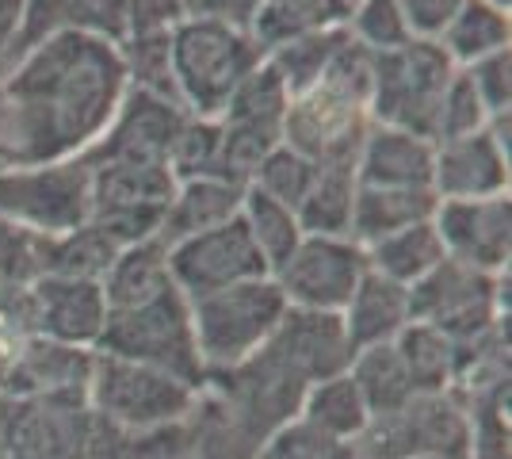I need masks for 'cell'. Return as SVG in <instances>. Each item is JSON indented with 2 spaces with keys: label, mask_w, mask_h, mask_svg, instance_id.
<instances>
[{
  "label": "cell",
  "mask_w": 512,
  "mask_h": 459,
  "mask_svg": "<svg viewBox=\"0 0 512 459\" xmlns=\"http://www.w3.org/2000/svg\"><path fill=\"white\" fill-rule=\"evenodd\" d=\"M127 88L119 46L96 35L62 31L20 50L0 85V173L81 157Z\"/></svg>",
  "instance_id": "cell-1"
},
{
  "label": "cell",
  "mask_w": 512,
  "mask_h": 459,
  "mask_svg": "<svg viewBox=\"0 0 512 459\" xmlns=\"http://www.w3.org/2000/svg\"><path fill=\"white\" fill-rule=\"evenodd\" d=\"M371 131V54L348 43L333 54L318 85L287 100L283 111V146L306 157L314 169L352 165L363 138Z\"/></svg>",
  "instance_id": "cell-2"
},
{
  "label": "cell",
  "mask_w": 512,
  "mask_h": 459,
  "mask_svg": "<svg viewBox=\"0 0 512 459\" xmlns=\"http://www.w3.org/2000/svg\"><path fill=\"white\" fill-rule=\"evenodd\" d=\"M172 81L192 119H222L237 85L264 62V50L234 20H184L169 31Z\"/></svg>",
  "instance_id": "cell-3"
},
{
  "label": "cell",
  "mask_w": 512,
  "mask_h": 459,
  "mask_svg": "<svg viewBox=\"0 0 512 459\" xmlns=\"http://www.w3.org/2000/svg\"><path fill=\"white\" fill-rule=\"evenodd\" d=\"M287 314V299L279 295L272 276L222 287L192 303L195 349L203 360V375H226L245 364L253 352L268 345Z\"/></svg>",
  "instance_id": "cell-4"
},
{
  "label": "cell",
  "mask_w": 512,
  "mask_h": 459,
  "mask_svg": "<svg viewBox=\"0 0 512 459\" xmlns=\"http://www.w3.org/2000/svg\"><path fill=\"white\" fill-rule=\"evenodd\" d=\"M96 352L169 372L192 387H203V379H207L199 349H195L192 303L176 291V284L157 291L146 303H134L127 310H107Z\"/></svg>",
  "instance_id": "cell-5"
},
{
  "label": "cell",
  "mask_w": 512,
  "mask_h": 459,
  "mask_svg": "<svg viewBox=\"0 0 512 459\" xmlns=\"http://www.w3.org/2000/svg\"><path fill=\"white\" fill-rule=\"evenodd\" d=\"M455 66L440 43H413L371 54V123L436 142V119Z\"/></svg>",
  "instance_id": "cell-6"
},
{
  "label": "cell",
  "mask_w": 512,
  "mask_h": 459,
  "mask_svg": "<svg viewBox=\"0 0 512 459\" xmlns=\"http://www.w3.org/2000/svg\"><path fill=\"white\" fill-rule=\"evenodd\" d=\"M85 398L96 421L127 429V433H146V429L184 425L195 414L199 387L169 372L146 368V364L96 352Z\"/></svg>",
  "instance_id": "cell-7"
},
{
  "label": "cell",
  "mask_w": 512,
  "mask_h": 459,
  "mask_svg": "<svg viewBox=\"0 0 512 459\" xmlns=\"http://www.w3.org/2000/svg\"><path fill=\"white\" fill-rule=\"evenodd\" d=\"M409 322L440 329L455 345L482 337L486 329L509 322V272L486 276L444 257L425 280L409 287Z\"/></svg>",
  "instance_id": "cell-8"
},
{
  "label": "cell",
  "mask_w": 512,
  "mask_h": 459,
  "mask_svg": "<svg viewBox=\"0 0 512 459\" xmlns=\"http://www.w3.org/2000/svg\"><path fill=\"white\" fill-rule=\"evenodd\" d=\"M92 433L85 394H0V459H88Z\"/></svg>",
  "instance_id": "cell-9"
},
{
  "label": "cell",
  "mask_w": 512,
  "mask_h": 459,
  "mask_svg": "<svg viewBox=\"0 0 512 459\" xmlns=\"http://www.w3.org/2000/svg\"><path fill=\"white\" fill-rule=\"evenodd\" d=\"M88 188H92V169L81 157L39 169H4L0 219L43 238H58L88 222Z\"/></svg>",
  "instance_id": "cell-10"
},
{
  "label": "cell",
  "mask_w": 512,
  "mask_h": 459,
  "mask_svg": "<svg viewBox=\"0 0 512 459\" xmlns=\"http://www.w3.org/2000/svg\"><path fill=\"white\" fill-rule=\"evenodd\" d=\"M367 272V257L352 238H306L272 272L291 310L341 314Z\"/></svg>",
  "instance_id": "cell-11"
},
{
  "label": "cell",
  "mask_w": 512,
  "mask_h": 459,
  "mask_svg": "<svg viewBox=\"0 0 512 459\" xmlns=\"http://www.w3.org/2000/svg\"><path fill=\"white\" fill-rule=\"evenodd\" d=\"M169 276L176 291L188 303H195V299L214 295L222 287L260 280L272 272H268L260 249L253 245L245 222L237 215L214 230H203V234H192V238L169 245Z\"/></svg>",
  "instance_id": "cell-12"
},
{
  "label": "cell",
  "mask_w": 512,
  "mask_h": 459,
  "mask_svg": "<svg viewBox=\"0 0 512 459\" xmlns=\"http://www.w3.org/2000/svg\"><path fill=\"white\" fill-rule=\"evenodd\" d=\"M432 226L440 234L444 257L501 276L509 272V249H512V203L509 192L490 199H448L436 203Z\"/></svg>",
  "instance_id": "cell-13"
},
{
  "label": "cell",
  "mask_w": 512,
  "mask_h": 459,
  "mask_svg": "<svg viewBox=\"0 0 512 459\" xmlns=\"http://www.w3.org/2000/svg\"><path fill=\"white\" fill-rule=\"evenodd\" d=\"M35 333L73 349H96L107 322V299L100 280L77 276H39L31 284Z\"/></svg>",
  "instance_id": "cell-14"
},
{
  "label": "cell",
  "mask_w": 512,
  "mask_h": 459,
  "mask_svg": "<svg viewBox=\"0 0 512 459\" xmlns=\"http://www.w3.org/2000/svg\"><path fill=\"white\" fill-rule=\"evenodd\" d=\"M509 192V157L497 150L486 131L470 138L436 142L432 157V196L448 199H490Z\"/></svg>",
  "instance_id": "cell-15"
},
{
  "label": "cell",
  "mask_w": 512,
  "mask_h": 459,
  "mask_svg": "<svg viewBox=\"0 0 512 459\" xmlns=\"http://www.w3.org/2000/svg\"><path fill=\"white\" fill-rule=\"evenodd\" d=\"M130 23V0H23V16L12 39V58L27 46L43 43L62 31L96 35L107 43H123Z\"/></svg>",
  "instance_id": "cell-16"
},
{
  "label": "cell",
  "mask_w": 512,
  "mask_h": 459,
  "mask_svg": "<svg viewBox=\"0 0 512 459\" xmlns=\"http://www.w3.org/2000/svg\"><path fill=\"white\" fill-rule=\"evenodd\" d=\"M432 157H436V142L371 123V131L360 146V157H356V184H367V188H432Z\"/></svg>",
  "instance_id": "cell-17"
},
{
  "label": "cell",
  "mask_w": 512,
  "mask_h": 459,
  "mask_svg": "<svg viewBox=\"0 0 512 459\" xmlns=\"http://www.w3.org/2000/svg\"><path fill=\"white\" fill-rule=\"evenodd\" d=\"M241 180L230 176H192V180H176V192L165 211V219L157 226V241L176 245V241L214 230L222 222H230L241 215V199H245Z\"/></svg>",
  "instance_id": "cell-18"
},
{
  "label": "cell",
  "mask_w": 512,
  "mask_h": 459,
  "mask_svg": "<svg viewBox=\"0 0 512 459\" xmlns=\"http://www.w3.org/2000/svg\"><path fill=\"white\" fill-rule=\"evenodd\" d=\"M341 326L352 345V356L371 345L394 341L409 326V287L390 284L367 268L360 287L352 291L348 306L341 310Z\"/></svg>",
  "instance_id": "cell-19"
},
{
  "label": "cell",
  "mask_w": 512,
  "mask_h": 459,
  "mask_svg": "<svg viewBox=\"0 0 512 459\" xmlns=\"http://www.w3.org/2000/svg\"><path fill=\"white\" fill-rule=\"evenodd\" d=\"M96 349H73L62 341L31 337L12 368L4 394H85Z\"/></svg>",
  "instance_id": "cell-20"
},
{
  "label": "cell",
  "mask_w": 512,
  "mask_h": 459,
  "mask_svg": "<svg viewBox=\"0 0 512 459\" xmlns=\"http://www.w3.org/2000/svg\"><path fill=\"white\" fill-rule=\"evenodd\" d=\"M436 203L440 199L432 196V188H367V184H356L348 238L360 249H367V245L390 238L406 226L432 222Z\"/></svg>",
  "instance_id": "cell-21"
},
{
  "label": "cell",
  "mask_w": 512,
  "mask_h": 459,
  "mask_svg": "<svg viewBox=\"0 0 512 459\" xmlns=\"http://www.w3.org/2000/svg\"><path fill=\"white\" fill-rule=\"evenodd\" d=\"M100 287H104L107 310H127V306H134V303L153 299L157 291L172 287L169 245L157 238L127 245V249L115 257V264L104 272Z\"/></svg>",
  "instance_id": "cell-22"
},
{
  "label": "cell",
  "mask_w": 512,
  "mask_h": 459,
  "mask_svg": "<svg viewBox=\"0 0 512 459\" xmlns=\"http://www.w3.org/2000/svg\"><path fill=\"white\" fill-rule=\"evenodd\" d=\"M299 421H306L325 440L348 444V440H356L363 433V425L371 421V410L363 402L360 387L352 383V375L341 372L321 379V383H314L310 391L302 394Z\"/></svg>",
  "instance_id": "cell-23"
},
{
  "label": "cell",
  "mask_w": 512,
  "mask_h": 459,
  "mask_svg": "<svg viewBox=\"0 0 512 459\" xmlns=\"http://www.w3.org/2000/svg\"><path fill=\"white\" fill-rule=\"evenodd\" d=\"M363 257H367V268L375 276H383L398 287H413L444 261V245H440V234L432 222H417V226H406L390 238L367 245Z\"/></svg>",
  "instance_id": "cell-24"
},
{
  "label": "cell",
  "mask_w": 512,
  "mask_h": 459,
  "mask_svg": "<svg viewBox=\"0 0 512 459\" xmlns=\"http://www.w3.org/2000/svg\"><path fill=\"white\" fill-rule=\"evenodd\" d=\"M344 20H348V8L341 0H264L249 16L245 31L268 54L287 39H299L306 31H321V27H337Z\"/></svg>",
  "instance_id": "cell-25"
},
{
  "label": "cell",
  "mask_w": 512,
  "mask_h": 459,
  "mask_svg": "<svg viewBox=\"0 0 512 459\" xmlns=\"http://www.w3.org/2000/svg\"><path fill=\"white\" fill-rule=\"evenodd\" d=\"M352 203H356V169L352 165H329L314 173L302 203L295 207L302 234L310 238H348L352 226Z\"/></svg>",
  "instance_id": "cell-26"
},
{
  "label": "cell",
  "mask_w": 512,
  "mask_h": 459,
  "mask_svg": "<svg viewBox=\"0 0 512 459\" xmlns=\"http://www.w3.org/2000/svg\"><path fill=\"white\" fill-rule=\"evenodd\" d=\"M436 43L444 46L451 66L467 69L478 58H490L497 50H509V12H497L486 0H467Z\"/></svg>",
  "instance_id": "cell-27"
},
{
  "label": "cell",
  "mask_w": 512,
  "mask_h": 459,
  "mask_svg": "<svg viewBox=\"0 0 512 459\" xmlns=\"http://www.w3.org/2000/svg\"><path fill=\"white\" fill-rule=\"evenodd\" d=\"M348 375H352V383L360 387L371 417L394 414V410H402L409 398L417 394L413 391V379H409V372H406V364H402V356L394 349V341L360 349L352 356V364H348Z\"/></svg>",
  "instance_id": "cell-28"
},
{
  "label": "cell",
  "mask_w": 512,
  "mask_h": 459,
  "mask_svg": "<svg viewBox=\"0 0 512 459\" xmlns=\"http://www.w3.org/2000/svg\"><path fill=\"white\" fill-rule=\"evenodd\" d=\"M348 43V27H321V31H306L299 39H287L276 50L264 54V62L276 69V77L283 81L287 96H299L310 85H318V77L325 73V66L333 62V54Z\"/></svg>",
  "instance_id": "cell-29"
},
{
  "label": "cell",
  "mask_w": 512,
  "mask_h": 459,
  "mask_svg": "<svg viewBox=\"0 0 512 459\" xmlns=\"http://www.w3.org/2000/svg\"><path fill=\"white\" fill-rule=\"evenodd\" d=\"M394 349L402 356L417 394L451 391V379H455V341L451 337H444L440 329L425 326V322H409L394 337Z\"/></svg>",
  "instance_id": "cell-30"
},
{
  "label": "cell",
  "mask_w": 512,
  "mask_h": 459,
  "mask_svg": "<svg viewBox=\"0 0 512 459\" xmlns=\"http://www.w3.org/2000/svg\"><path fill=\"white\" fill-rule=\"evenodd\" d=\"M241 222H245L253 245L260 249L268 272H276L279 264L299 249V241L306 238L299 219H295V211L276 203L272 196H264V192H256L253 184L245 188V199H241Z\"/></svg>",
  "instance_id": "cell-31"
},
{
  "label": "cell",
  "mask_w": 512,
  "mask_h": 459,
  "mask_svg": "<svg viewBox=\"0 0 512 459\" xmlns=\"http://www.w3.org/2000/svg\"><path fill=\"white\" fill-rule=\"evenodd\" d=\"M467 410V456L463 459H512L509 433V383L459 398Z\"/></svg>",
  "instance_id": "cell-32"
},
{
  "label": "cell",
  "mask_w": 512,
  "mask_h": 459,
  "mask_svg": "<svg viewBox=\"0 0 512 459\" xmlns=\"http://www.w3.org/2000/svg\"><path fill=\"white\" fill-rule=\"evenodd\" d=\"M344 27H348L352 43H360L367 54H386V50L413 43L398 0H356L348 8Z\"/></svg>",
  "instance_id": "cell-33"
},
{
  "label": "cell",
  "mask_w": 512,
  "mask_h": 459,
  "mask_svg": "<svg viewBox=\"0 0 512 459\" xmlns=\"http://www.w3.org/2000/svg\"><path fill=\"white\" fill-rule=\"evenodd\" d=\"M314 165L299 157L295 150H287V146H276V150L268 153L260 165H256V173L249 176V184H253L256 192H264V196H272L276 203L283 207H299L302 196H306V188L314 184Z\"/></svg>",
  "instance_id": "cell-34"
},
{
  "label": "cell",
  "mask_w": 512,
  "mask_h": 459,
  "mask_svg": "<svg viewBox=\"0 0 512 459\" xmlns=\"http://www.w3.org/2000/svg\"><path fill=\"white\" fill-rule=\"evenodd\" d=\"M490 111L478 100V92L470 85L463 69H455L444 104H440V119H436V142H451V138H470V134L486 131Z\"/></svg>",
  "instance_id": "cell-35"
},
{
  "label": "cell",
  "mask_w": 512,
  "mask_h": 459,
  "mask_svg": "<svg viewBox=\"0 0 512 459\" xmlns=\"http://www.w3.org/2000/svg\"><path fill=\"white\" fill-rule=\"evenodd\" d=\"M46 238L31 234L16 222L0 219V280L8 284H35L43 276Z\"/></svg>",
  "instance_id": "cell-36"
},
{
  "label": "cell",
  "mask_w": 512,
  "mask_h": 459,
  "mask_svg": "<svg viewBox=\"0 0 512 459\" xmlns=\"http://www.w3.org/2000/svg\"><path fill=\"white\" fill-rule=\"evenodd\" d=\"M333 448H337V440H325L306 421L295 417V421L279 425L276 433H268L260 440L256 459H325Z\"/></svg>",
  "instance_id": "cell-37"
},
{
  "label": "cell",
  "mask_w": 512,
  "mask_h": 459,
  "mask_svg": "<svg viewBox=\"0 0 512 459\" xmlns=\"http://www.w3.org/2000/svg\"><path fill=\"white\" fill-rule=\"evenodd\" d=\"M470 77V85L478 92V100L486 104L490 115H501V111H509V100H512V54L509 50H497L490 58H478L474 66L463 69Z\"/></svg>",
  "instance_id": "cell-38"
},
{
  "label": "cell",
  "mask_w": 512,
  "mask_h": 459,
  "mask_svg": "<svg viewBox=\"0 0 512 459\" xmlns=\"http://www.w3.org/2000/svg\"><path fill=\"white\" fill-rule=\"evenodd\" d=\"M467 0H398L402 16H406V27L413 39H428L436 43L444 35V27L455 20V12L463 8Z\"/></svg>",
  "instance_id": "cell-39"
},
{
  "label": "cell",
  "mask_w": 512,
  "mask_h": 459,
  "mask_svg": "<svg viewBox=\"0 0 512 459\" xmlns=\"http://www.w3.org/2000/svg\"><path fill=\"white\" fill-rule=\"evenodd\" d=\"M20 16H23V0H0V50H12V46H4V39H16Z\"/></svg>",
  "instance_id": "cell-40"
},
{
  "label": "cell",
  "mask_w": 512,
  "mask_h": 459,
  "mask_svg": "<svg viewBox=\"0 0 512 459\" xmlns=\"http://www.w3.org/2000/svg\"><path fill=\"white\" fill-rule=\"evenodd\" d=\"M325 459H356V456H352V448H348V444H337Z\"/></svg>",
  "instance_id": "cell-41"
},
{
  "label": "cell",
  "mask_w": 512,
  "mask_h": 459,
  "mask_svg": "<svg viewBox=\"0 0 512 459\" xmlns=\"http://www.w3.org/2000/svg\"><path fill=\"white\" fill-rule=\"evenodd\" d=\"M486 4H490V8H497V12H509V8H512V0H486Z\"/></svg>",
  "instance_id": "cell-42"
},
{
  "label": "cell",
  "mask_w": 512,
  "mask_h": 459,
  "mask_svg": "<svg viewBox=\"0 0 512 459\" xmlns=\"http://www.w3.org/2000/svg\"><path fill=\"white\" fill-rule=\"evenodd\" d=\"M341 4H344V8H352V4H356V0H341Z\"/></svg>",
  "instance_id": "cell-43"
},
{
  "label": "cell",
  "mask_w": 512,
  "mask_h": 459,
  "mask_svg": "<svg viewBox=\"0 0 512 459\" xmlns=\"http://www.w3.org/2000/svg\"><path fill=\"white\" fill-rule=\"evenodd\" d=\"M421 459H444V456H421Z\"/></svg>",
  "instance_id": "cell-44"
}]
</instances>
